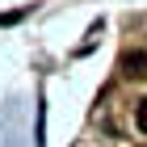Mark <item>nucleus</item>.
Returning <instances> with one entry per match:
<instances>
[{
	"mask_svg": "<svg viewBox=\"0 0 147 147\" xmlns=\"http://www.w3.org/2000/svg\"><path fill=\"white\" fill-rule=\"evenodd\" d=\"M122 71L130 80H135V76H147V51H130V55L122 59Z\"/></svg>",
	"mask_w": 147,
	"mask_h": 147,
	"instance_id": "f257e3e1",
	"label": "nucleus"
},
{
	"mask_svg": "<svg viewBox=\"0 0 147 147\" xmlns=\"http://www.w3.org/2000/svg\"><path fill=\"white\" fill-rule=\"evenodd\" d=\"M139 130H143V135H147V97H143V101H139Z\"/></svg>",
	"mask_w": 147,
	"mask_h": 147,
	"instance_id": "f03ea898",
	"label": "nucleus"
}]
</instances>
